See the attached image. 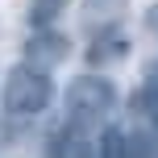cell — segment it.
Here are the masks:
<instances>
[{
	"label": "cell",
	"mask_w": 158,
	"mask_h": 158,
	"mask_svg": "<svg viewBox=\"0 0 158 158\" xmlns=\"http://www.w3.org/2000/svg\"><path fill=\"white\" fill-rule=\"evenodd\" d=\"M50 100H54V83H50V75L42 67L25 63L17 71H8V79H4V108L13 117H33Z\"/></svg>",
	"instance_id": "6da1fadb"
},
{
	"label": "cell",
	"mask_w": 158,
	"mask_h": 158,
	"mask_svg": "<svg viewBox=\"0 0 158 158\" xmlns=\"http://www.w3.org/2000/svg\"><path fill=\"white\" fill-rule=\"evenodd\" d=\"M112 104H117V87L100 75H75L71 87H67V117L83 129L104 121L112 112Z\"/></svg>",
	"instance_id": "7a4b0ae2"
},
{
	"label": "cell",
	"mask_w": 158,
	"mask_h": 158,
	"mask_svg": "<svg viewBox=\"0 0 158 158\" xmlns=\"http://www.w3.org/2000/svg\"><path fill=\"white\" fill-rule=\"evenodd\" d=\"M46 158H100V150H96L92 142H87V133H83V125H67V129H58L54 137H50V150Z\"/></svg>",
	"instance_id": "3957f363"
},
{
	"label": "cell",
	"mask_w": 158,
	"mask_h": 158,
	"mask_svg": "<svg viewBox=\"0 0 158 158\" xmlns=\"http://www.w3.org/2000/svg\"><path fill=\"white\" fill-rule=\"evenodd\" d=\"M67 54V38L63 33H50V29H33V38L25 42V58H29L33 67H54L58 58Z\"/></svg>",
	"instance_id": "277c9868"
},
{
	"label": "cell",
	"mask_w": 158,
	"mask_h": 158,
	"mask_svg": "<svg viewBox=\"0 0 158 158\" xmlns=\"http://www.w3.org/2000/svg\"><path fill=\"white\" fill-rule=\"evenodd\" d=\"M67 4H71V0H33L29 4V25L33 29H50V25L63 17Z\"/></svg>",
	"instance_id": "5b68a950"
},
{
	"label": "cell",
	"mask_w": 158,
	"mask_h": 158,
	"mask_svg": "<svg viewBox=\"0 0 158 158\" xmlns=\"http://www.w3.org/2000/svg\"><path fill=\"white\" fill-rule=\"evenodd\" d=\"M100 158H129V142H125L121 129H108L100 137Z\"/></svg>",
	"instance_id": "8992f818"
},
{
	"label": "cell",
	"mask_w": 158,
	"mask_h": 158,
	"mask_svg": "<svg viewBox=\"0 0 158 158\" xmlns=\"http://www.w3.org/2000/svg\"><path fill=\"white\" fill-rule=\"evenodd\" d=\"M142 104H146V117H150V125L158 133V67L150 71V79H146V87H142Z\"/></svg>",
	"instance_id": "52a82bcc"
},
{
	"label": "cell",
	"mask_w": 158,
	"mask_h": 158,
	"mask_svg": "<svg viewBox=\"0 0 158 158\" xmlns=\"http://www.w3.org/2000/svg\"><path fill=\"white\" fill-rule=\"evenodd\" d=\"M146 25L158 33V4H150V8H146Z\"/></svg>",
	"instance_id": "ba28073f"
}]
</instances>
